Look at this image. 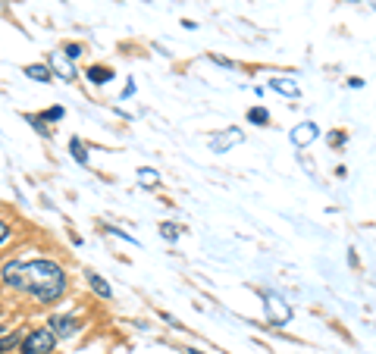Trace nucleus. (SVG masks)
Instances as JSON below:
<instances>
[{
    "instance_id": "nucleus-2",
    "label": "nucleus",
    "mask_w": 376,
    "mask_h": 354,
    "mask_svg": "<svg viewBox=\"0 0 376 354\" xmlns=\"http://www.w3.org/2000/svg\"><path fill=\"white\" fill-rule=\"evenodd\" d=\"M54 348H56L54 329H29V332L22 335L19 354H54Z\"/></svg>"
},
{
    "instance_id": "nucleus-16",
    "label": "nucleus",
    "mask_w": 376,
    "mask_h": 354,
    "mask_svg": "<svg viewBox=\"0 0 376 354\" xmlns=\"http://www.w3.org/2000/svg\"><path fill=\"white\" fill-rule=\"evenodd\" d=\"M25 122H29V126H35V129H38V132H41V135H44V138H50V129H47V122H44V120H41V116L29 113V116H25Z\"/></svg>"
},
{
    "instance_id": "nucleus-11",
    "label": "nucleus",
    "mask_w": 376,
    "mask_h": 354,
    "mask_svg": "<svg viewBox=\"0 0 376 354\" xmlns=\"http://www.w3.org/2000/svg\"><path fill=\"white\" fill-rule=\"evenodd\" d=\"M25 76L35 79V82H44V85H47L50 79H54V72H50V66H44V63H31V66H25Z\"/></svg>"
},
{
    "instance_id": "nucleus-18",
    "label": "nucleus",
    "mask_w": 376,
    "mask_h": 354,
    "mask_svg": "<svg viewBox=\"0 0 376 354\" xmlns=\"http://www.w3.org/2000/svg\"><path fill=\"white\" fill-rule=\"evenodd\" d=\"M63 116H66V110H63V107H50V110H47V113H44V116H41V120H44V122H60V120H63Z\"/></svg>"
},
{
    "instance_id": "nucleus-1",
    "label": "nucleus",
    "mask_w": 376,
    "mask_h": 354,
    "mask_svg": "<svg viewBox=\"0 0 376 354\" xmlns=\"http://www.w3.org/2000/svg\"><path fill=\"white\" fill-rule=\"evenodd\" d=\"M0 282L6 289L25 291L41 304H54L66 291V270L54 260H6Z\"/></svg>"
},
{
    "instance_id": "nucleus-7",
    "label": "nucleus",
    "mask_w": 376,
    "mask_h": 354,
    "mask_svg": "<svg viewBox=\"0 0 376 354\" xmlns=\"http://www.w3.org/2000/svg\"><path fill=\"white\" fill-rule=\"evenodd\" d=\"M85 279H88V285H91V291H94L97 298H104V301H110V298H113V289L107 285V279L100 276V273L88 270V273H85Z\"/></svg>"
},
{
    "instance_id": "nucleus-21",
    "label": "nucleus",
    "mask_w": 376,
    "mask_h": 354,
    "mask_svg": "<svg viewBox=\"0 0 376 354\" xmlns=\"http://www.w3.org/2000/svg\"><path fill=\"white\" fill-rule=\"evenodd\" d=\"M185 354H204V351H198V348H188V351Z\"/></svg>"
},
{
    "instance_id": "nucleus-14",
    "label": "nucleus",
    "mask_w": 376,
    "mask_h": 354,
    "mask_svg": "<svg viewBox=\"0 0 376 354\" xmlns=\"http://www.w3.org/2000/svg\"><path fill=\"white\" fill-rule=\"evenodd\" d=\"M69 151H72L75 163L88 166V151H85V145H81V138H72V141H69Z\"/></svg>"
},
{
    "instance_id": "nucleus-19",
    "label": "nucleus",
    "mask_w": 376,
    "mask_h": 354,
    "mask_svg": "<svg viewBox=\"0 0 376 354\" xmlns=\"http://www.w3.org/2000/svg\"><path fill=\"white\" fill-rule=\"evenodd\" d=\"M63 54H66V60H79L81 57V45H66L63 47Z\"/></svg>"
},
{
    "instance_id": "nucleus-12",
    "label": "nucleus",
    "mask_w": 376,
    "mask_h": 354,
    "mask_svg": "<svg viewBox=\"0 0 376 354\" xmlns=\"http://www.w3.org/2000/svg\"><path fill=\"white\" fill-rule=\"evenodd\" d=\"M138 182H141L144 188H154V185L160 182V172L150 170V166H141V170H138Z\"/></svg>"
},
{
    "instance_id": "nucleus-22",
    "label": "nucleus",
    "mask_w": 376,
    "mask_h": 354,
    "mask_svg": "<svg viewBox=\"0 0 376 354\" xmlns=\"http://www.w3.org/2000/svg\"><path fill=\"white\" fill-rule=\"evenodd\" d=\"M370 7H373V10H376V0H370Z\"/></svg>"
},
{
    "instance_id": "nucleus-6",
    "label": "nucleus",
    "mask_w": 376,
    "mask_h": 354,
    "mask_svg": "<svg viewBox=\"0 0 376 354\" xmlns=\"http://www.w3.org/2000/svg\"><path fill=\"white\" fill-rule=\"evenodd\" d=\"M50 329H54L56 339H72V335L81 329V323L75 320V316H63V314H56V316H50Z\"/></svg>"
},
{
    "instance_id": "nucleus-15",
    "label": "nucleus",
    "mask_w": 376,
    "mask_h": 354,
    "mask_svg": "<svg viewBox=\"0 0 376 354\" xmlns=\"http://www.w3.org/2000/svg\"><path fill=\"white\" fill-rule=\"evenodd\" d=\"M19 345H22V332L3 335V339H0V354H3V351H13V348H19Z\"/></svg>"
},
{
    "instance_id": "nucleus-20",
    "label": "nucleus",
    "mask_w": 376,
    "mask_h": 354,
    "mask_svg": "<svg viewBox=\"0 0 376 354\" xmlns=\"http://www.w3.org/2000/svg\"><path fill=\"white\" fill-rule=\"evenodd\" d=\"M10 235H13L10 223H6V220H0V245H3V241H6V239H10Z\"/></svg>"
},
{
    "instance_id": "nucleus-3",
    "label": "nucleus",
    "mask_w": 376,
    "mask_h": 354,
    "mask_svg": "<svg viewBox=\"0 0 376 354\" xmlns=\"http://www.w3.org/2000/svg\"><path fill=\"white\" fill-rule=\"evenodd\" d=\"M260 295H263V307H267L273 326H282V323L292 320V307L282 301V295H276V291H260Z\"/></svg>"
},
{
    "instance_id": "nucleus-10",
    "label": "nucleus",
    "mask_w": 376,
    "mask_h": 354,
    "mask_svg": "<svg viewBox=\"0 0 376 354\" xmlns=\"http://www.w3.org/2000/svg\"><path fill=\"white\" fill-rule=\"evenodd\" d=\"M47 63H50V70H54L56 76H63V79H66V82H69V79H75V70L66 63V60L60 57V54H50V60H47Z\"/></svg>"
},
{
    "instance_id": "nucleus-17",
    "label": "nucleus",
    "mask_w": 376,
    "mask_h": 354,
    "mask_svg": "<svg viewBox=\"0 0 376 354\" xmlns=\"http://www.w3.org/2000/svg\"><path fill=\"white\" fill-rule=\"evenodd\" d=\"M160 235H163L166 241H175V239L182 235V229L175 226V223H163V226H160Z\"/></svg>"
},
{
    "instance_id": "nucleus-9",
    "label": "nucleus",
    "mask_w": 376,
    "mask_h": 354,
    "mask_svg": "<svg viewBox=\"0 0 376 354\" xmlns=\"http://www.w3.org/2000/svg\"><path fill=\"white\" fill-rule=\"evenodd\" d=\"M269 88L285 95V97H301V88L292 82V79H269Z\"/></svg>"
},
{
    "instance_id": "nucleus-5",
    "label": "nucleus",
    "mask_w": 376,
    "mask_h": 354,
    "mask_svg": "<svg viewBox=\"0 0 376 354\" xmlns=\"http://www.w3.org/2000/svg\"><path fill=\"white\" fill-rule=\"evenodd\" d=\"M288 138H292L295 147H307V145H313V141L320 138V126H317V122H311V120L298 122V126L288 132Z\"/></svg>"
},
{
    "instance_id": "nucleus-13",
    "label": "nucleus",
    "mask_w": 376,
    "mask_h": 354,
    "mask_svg": "<svg viewBox=\"0 0 376 354\" xmlns=\"http://www.w3.org/2000/svg\"><path fill=\"white\" fill-rule=\"evenodd\" d=\"M248 122H251V126H269L267 107H251V110H248Z\"/></svg>"
},
{
    "instance_id": "nucleus-4",
    "label": "nucleus",
    "mask_w": 376,
    "mask_h": 354,
    "mask_svg": "<svg viewBox=\"0 0 376 354\" xmlns=\"http://www.w3.org/2000/svg\"><path fill=\"white\" fill-rule=\"evenodd\" d=\"M244 141V132L242 129H235V126H229V129H223V132H217L210 138V151L213 154H226V151H232L235 145H242Z\"/></svg>"
},
{
    "instance_id": "nucleus-8",
    "label": "nucleus",
    "mask_w": 376,
    "mask_h": 354,
    "mask_svg": "<svg viewBox=\"0 0 376 354\" xmlns=\"http://www.w3.org/2000/svg\"><path fill=\"white\" fill-rule=\"evenodd\" d=\"M85 79H88L91 85H107V82L113 79V70H110V66H100V63H97V66H88Z\"/></svg>"
}]
</instances>
